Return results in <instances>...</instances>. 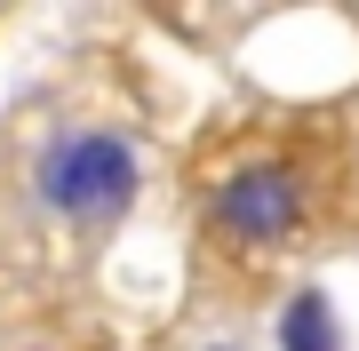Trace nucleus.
Masks as SVG:
<instances>
[{
  "label": "nucleus",
  "instance_id": "nucleus-1",
  "mask_svg": "<svg viewBox=\"0 0 359 351\" xmlns=\"http://www.w3.org/2000/svg\"><path fill=\"white\" fill-rule=\"evenodd\" d=\"M136 144L128 136H112V128H72V136H56L48 152H40V200H48L56 216H72V223H104V216H120L136 200Z\"/></svg>",
  "mask_w": 359,
  "mask_h": 351
},
{
  "label": "nucleus",
  "instance_id": "nucleus-3",
  "mask_svg": "<svg viewBox=\"0 0 359 351\" xmlns=\"http://www.w3.org/2000/svg\"><path fill=\"white\" fill-rule=\"evenodd\" d=\"M280 351H344V327H335L327 287L287 296V312H280Z\"/></svg>",
  "mask_w": 359,
  "mask_h": 351
},
{
  "label": "nucleus",
  "instance_id": "nucleus-2",
  "mask_svg": "<svg viewBox=\"0 0 359 351\" xmlns=\"http://www.w3.org/2000/svg\"><path fill=\"white\" fill-rule=\"evenodd\" d=\"M216 223L240 247L287 240L295 223H304V184H295V168H280V160H248V168H231L216 184Z\"/></svg>",
  "mask_w": 359,
  "mask_h": 351
}]
</instances>
